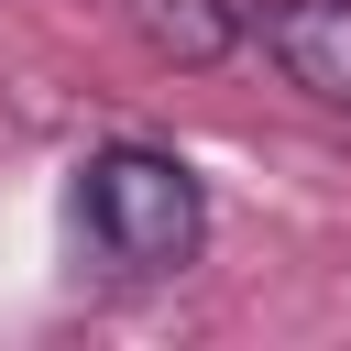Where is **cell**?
Masks as SVG:
<instances>
[{
	"instance_id": "obj_1",
	"label": "cell",
	"mask_w": 351,
	"mask_h": 351,
	"mask_svg": "<svg viewBox=\"0 0 351 351\" xmlns=\"http://www.w3.org/2000/svg\"><path fill=\"white\" fill-rule=\"evenodd\" d=\"M66 208H77V252L99 274H121V285H165V274H186L208 252V186L165 143H99L77 165Z\"/></svg>"
},
{
	"instance_id": "obj_3",
	"label": "cell",
	"mask_w": 351,
	"mask_h": 351,
	"mask_svg": "<svg viewBox=\"0 0 351 351\" xmlns=\"http://www.w3.org/2000/svg\"><path fill=\"white\" fill-rule=\"evenodd\" d=\"M132 11V33L165 55V66H219L230 44H241V11L230 0H121Z\"/></svg>"
},
{
	"instance_id": "obj_2",
	"label": "cell",
	"mask_w": 351,
	"mask_h": 351,
	"mask_svg": "<svg viewBox=\"0 0 351 351\" xmlns=\"http://www.w3.org/2000/svg\"><path fill=\"white\" fill-rule=\"evenodd\" d=\"M252 33H263V55L285 66V88L351 110V0H263Z\"/></svg>"
}]
</instances>
